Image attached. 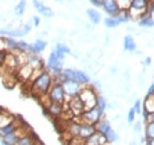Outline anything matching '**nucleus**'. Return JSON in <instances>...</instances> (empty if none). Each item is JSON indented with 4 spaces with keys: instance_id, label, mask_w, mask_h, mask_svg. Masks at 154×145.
<instances>
[{
    "instance_id": "09e8293b",
    "label": "nucleus",
    "mask_w": 154,
    "mask_h": 145,
    "mask_svg": "<svg viewBox=\"0 0 154 145\" xmlns=\"http://www.w3.org/2000/svg\"><path fill=\"white\" fill-rule=\"evenodd\" d=\"M146 144L147 145H154V138H152V139H147V140H146Z\"/></svg>"
},
{
    "instance_id": "4468645a",
    "label": "nucleus",
    "mask_w": 154,
    "mask_h": 145,
    "mask_svg": "<svg viewBox=\"0 0 154 145\" xmlns=\"http://www.w3.org/2000/svg\"><path fill=\"white\" fill-rule=\"evenodd\" d=\"M106 143H107L106 137L98 132H95L90 138H88L84 142V145H106Z\"/></svg>"
},
{
    "instance_id": "6e6552de",
    "label": "nucleus",
    "mask_w": 154,
    "mask_h": 145,
    "mask_svg": "<svg viewBox=\"0 0 154 145\" xmlns=\"http://www.w3.org/2000/svg\"><path fill=\"white\" fill-rule=\"evenodd\" d=\"M103 10L107 14H109V17H116L120 12L121 8L119 6V2L115 0H104L103 2Z\"/></svg>"
},
{
    "instance_id": "bb28decb",
    "label": "nucleus",
    "mask_w": 154,
    "mask_h": 145,
    "mask_svg": "<svg viewBox=\"0 0 154 145\" xmlns=\"http://www.w3.org/2000/svg\"><path fill=\"white\" fill-rule=\"evenodd\" d=\"M32 72H33V69L26 63L24 64L19 70V75L23 76V80H31V76H32Z\"/></svg>"
},
{
    "instance_id": "20e7f679",
    "label": "nucleus",
    "mask_w": 154,
    "mask_h": 145,
    "mask_svg": "<svg viewBox=\"0 0 154 145\" xmlns=\"http://www.w3.org/2000/svg\"><path fill=\"white\" fill-rule=\"evenodd\" d=\"M46 69L52 75V77L62 75V72H63V62L58 60V57L54 51L49 55V58L46 62Z\"/></svg>"
},
{
    "instance_id": "c85d7f7f",
    "label": "nucleus",
    "mask_w": 154,
    "mask_h": 145,
    "mask_svg": "<svg viewBox=\"0 0 154 145\" xmlns=\"http://www.w3.org/2000/svg\"><path fill=\"white\" fill-rule=\"evenodd\" d=\"M62 76L64 79V81H75V70L70 69V68L63 69Z\"/></svg>"
},
{
    "instance_id": "ddd939ff",
    "label": "nucleus",
    "mask_w": 154,
    "mask_h": 145,
    "mask_svg": "<svg viewBox=\"0 0 154 145\" xmlns=\"http://www.w3.org/2000/svg\"><path fill=\"white\" fill-rule=\"evenodd\" d=\"M48 43L43 39H37L33 44H30V50H29V54L31 55H38L40 54L42 51L45 50Z\"/></svg>"
},
{
    "instance_id": "0eeeda50",
    "label": "nucleus",
    "mask_w": 154,
    "mask_h": 145,
    "mask_svg": "<svg viewBox=\"0 0 154 145\" xmlns=\"http://www.w3.org/2000/svg\"><path fill=\"white\" fill-rule=\"evenodd\" d=\"M62 87L64 89V93L68 98L72 99V98H76L79 95V93L82 91V86L76 82V81H63L62 83Z\"/></svg>"
},
{
    "instance_id": "9d476101",
    "label": "nucleus",
    "mask_w": 154,
    "mask_h": 145,
    "mask_svg": "<svg viewBox=\"0 0 154 145\" xmlns=\"http://www.w3.org/2000/svg\"><path fill=\"white\" fill-rule=\"evenodd\" d=\"M69 107H70V112H71L74 115H79V117H81L82 113L85 111L82 100H81L78 96L72 98V99L69 101Z\"/></svg>"
},
{
    "instance_id": "a878e982",
    "label": "nucleus",
    "mask_w": 154,
    "mask_h": 145,
    "mask_svg": "<svg viewBox=\"0 0 154 145\" xmlns=\"http://www.w3.org/2000/svg\"><path fill=\"white\" fill-rule=\"evenodd\" d=\"M142 109L145 113H154V98L153 96H147L145 102H143V106Z\"/></svg>"
},
{
    "instance_id": "4c0bfd02",
    "label": "nucleus",
    "mask_w": 154,
    "mask_h": 145,
    "mask_svg": "<svg viewBox=\"0 0 154 145\" xmlns=\"http://www.w3.org/2000/svg\"><path fill=\"white\" fill-rule=\"evenodd\" d=\"M143 118H145V123L146 124L154 123V113H145L143 112Z\"/></svg>"
},
{
    "instance_id": "aec40b11",
    "label": "nucleus",
    "mask_w": 154,
    "mask_h": 145,
    "mask_svg": "<svg viewBox=\"0 0 154 145\" xmlns=\"http://www.w3.org/2000/svg\"><path fill=\"white\" fill-rule=\"evenodd\" d=\"M123 49L126 51H129V53H133L136 49V43H135L134 38L131 35H127L123 38Z\"/></svg>"
},
{
    "instance_id": "6ab92c4d",
    "label": "nucleus",
    "mask_w": 154,
    "mask_h": 145,
    "mask_svg": "<svg viewBox=\"0 0 154 145\" xmlns=\"http://www.w3.org/2000/svg\"><path fill=\"white\" fill-rule=\"evenodd\" d=\"M27 64L33 69V70H37V69H42L43 67V63H42V60L39 58L37 55H29L27 56Z\"/></svg>"
},
{
    "instance_id": "de8ad7c7",
    "label": "nucleus",
    "mask_w": 154,
    "mask_h": 145,
    "mask_svg": "<svg viewBox=\"0 0 154 145\" xmlns=\"http://www.w3.org/2000/svg\"><path fill=\"white\" fill-rule=\"evenodd\" d=\"M151 62H152V58H151V57H146V58H145V61H143L145 66H149V64H151Z\"/></svg>"
},
{
    "instance_id": "cd10ccee",
    "label": "nucleus",
    "mask_w": 154,
    "mask_h": 145,
    "mask_svg": "<svg viewBox=\"0 0 154 145\" xmlns=\"http://www.w3.org/2000/svg\"><path fill=\"white\" fill-rule=\"evenodd\" d=\"M4 47L7 50H18V42H16L13 38L6 37L4 38Z\"/></svg>"
},
{
    "instance_id": "79ce46f5",
    "label": "nucleus",
    "mask_w": 154,
    "mask_h": 145,
    "mask_svg": "<svg viewBox=\"0 0 154 145\" xmlns=\"http://www.w3.org/2000/svg\"><path fill=\"white\" fill-rule=\"evenodd\" d=\"M103 2L104 0H91L90 1V4L94 5L95 7H103Z\"/></svg>"
},
{
    "instance_id": "3c124183",
    "label": "nucleus",
    "mask_w": 154,
    "mask_h": 145,
    "mask_svg": "<svg viewBox=\"0 0 154 145\" xmlns=\"http://www.w3.org/2000/svg\"><path fill=\"white\" fill-rule=\"evenodd\" d=\"M153 98H154V95H153Z\"/></svg>"
},
{
    "instance_id": "c756f323",
    "label": "nucleus",
    "mask_w": 154,
    "mask_h": 145,
    "mask_svg": "<svg viewBox=\"0 0 154 145\" xmlns=\"http://www.w3.org/2000/svg\"><path fill=\"white\" fill-rule=\"evenodd\" d=\"M145 138H146V140L154 138V123L146 124V126H145Z\"/></svg>"
},
{
    "instance_id": "a211bd4d",
    "label": "nucleus",
    "mask_w": 154,
    "mask_h": 145,
    "mask_svg": "<svg viewBox=\"0 0 154 145\" xmlns=\"http://www.w3.org/2000/svg\"><path fill=\"white\" fill-rule=\"evenodd\" d=\"M137 25L141 26V27H153L154 18L152 17V14L149 12H147L137 20Z\"/></svg>"
},
{
    "instance_id": "72a5a7b5",
    "label": "nucleus",
    "mask_w": 154,
    "mask_h": 145,
    "mask_svg": "<svg viewBox=\"0 0 154 145\" xmlns=\"http://www.w3.org/2000/svg\"><path fill=\"white\" fill-rule=\"evenodd\" d=\"M25 8H26V1H20L19 4L16 6V8H14V13H16L18 17H20V16L24 14Z\"/></svg>"
},
{
    "instance_id": "8fccbe9b",
    "label": "nucleus",
    "mask_w": 154,
    "mask_h": 145,
    "mask_svg": "<svg viewBox=\"0 0 154 145\" xmlns=\"http://www.w3.org/2000/svg\"><path fill=\"white\" fill-rule=\"evenodd\" d=\"M1 145H12V144H10V143H7L5 139H1Z\"/></svg>"
},
{
    "instance_id": "412c9836",
    "label": "nucleus",
    "mask_w": 154,
    "mask_h": 145,
    "mask_svg": "<svg viewBox=\"0 0 154 145\" xmlns=\"http://www.w3.org/2000/svg\"><path fill=\"white\" fill-rule=\"evenodd\" d=\"M0 34L4 35V36H8L10 38L24 36L23 30H19V29H13V30H12V29H1V30H0Z\"/></svg>"
},
{
    "instance_id": "2eb2a0df",
    "label": "nucleus",
    "mask_w": 154,
    "mask_h": 145,
    "mask_svg": "<svg viewBox=\"0 0 154 145\" xmlns=\"http://www.w3.org/2000/svg\"><path fill=\"white\" fill-rule=\"evenodd\" d=\"M45 112L48 113V114H50V115H52V117H58V115H60L62 113H63V105H60V104H55V102H50L46 107H45Z\"/></svg>"
},
{
    "instance_id": "1a4fd4ad",
    "label": "nucleus",
    "mask_w": 154,
    "mask_h": 145,
    "mask_svg": "<svg viewBox=\"0 0 154 145\" xmlns=\"http://www.w3.org/2000/svg\"><path fill=\"white\" fill-rule=\"evenodd\" d=\"M96 132V128L94 125L87 124V123H82L81 121V127H79V133H78V138H81L82 140H87L88 138H90L94 133Z\"/></svg>"
},
{
    "instance_id": "4be33fe9",
    "label": "nucleus",
    "mask_w": 154,
    "mask_h": 145,
    "mask_svg": "<svg viewBox=\"0 0 154 145\" xmlns=\"http://www.w3.org/2000/svg\"><path fill=\"white\" fill-rule=\"evenodd\" d=\"M79 127H81V123H77V121H71L68 126V132L70 134V139L71 138H76L78 137V133H79Z\"/></svg>"
},
{
    "instance_id": "a19ab883",
    "label": "nucleus",
    "mask_w": 154,
    "mask_h": 145,
    "mask_svg": "<svg viewBox=\"0 0 154 145\" xmlns=\"http://www.w3.org/2000/svg\"><path fill=\"white\" fill-rule=\"evenodd\" d=\"M31 29H32V25L30 24V23H26L25 25H24V27L21 29L23 30V32H24V35H27L30 31H31Z\"/></svg>"
},
{
    "instance_id": "473e14b6",
    "label": "nucleus",
    "mask_w": 154,
    "mask_h": 145,
    "mask_svg": "<svg viewBox=\"0 0 154 145\" xmlns=\"http://www.w3.org/2000/svg\"><path fill=\"white\" fill-rule=\"evenodd\" d=\"M104 25H106L107 27H109V29H114V27L120 25V23H119L117 19L114 18V17H107V18L104 19Z\"/></svg>"
},
{
    "instance_id": "f257e3e1",
    "label": "nucleus",
    "mask_w": 154,
    "mask_h": 145,
    "mask_svg": "<svg viewBox=\"0 0 154 145\" xmlns=\"http://www.w3.org/2000/svg\"><path fill=\"white\" fill-rule=\"evenodd\" d=\"M54 85V77L48 70H43L31 83V92L33 95L43 98L46 96Z\"/></svg>"
},
{
    "instance_id": "5701e85b",
    "label": "nucleus",
    "mask_w": 154,
    "mask_h": 145,
    "mask_svg": "<svg viewBox=\"0 0 154 145\" xmlns=\"http://www.w3.org/2000/svg\"><path fill=\"white\" fill-rule=\"evenodd\" d=\"M87 16H88L89 20H90L94 25L100 24V21H101V14L97 12L96 10H94V8H88V10H87Z\"/></svg>"
},
{
    "instance_id": "39448f33",
    "label": "nucleus",
    "mask_w": 154,
    "mask_h": 145,
    "mask_svg": "<svg viewBox=\"0 0 154 145\" xmlns=\"http://www.w3.org/2000/svg\"><path fill=\"white\" fill-rule=\"evenodd\" d=\"M48 98L50 100V102H55V104H60L63 105L65 102L66 95L64 93V89L62 87V85L59 83H54L52 87L50 88V91L48 93Z\"/></svg>"
},
{
    "instance_id": "f3484780",
    "label": "nucleus",
    "mask_w": 154,
    "mask_h": 145,
    "mask_svg": "<svg viewBox=\"0 0 154 145\" xmlns=\"http://www.w3.org/2000/svg\"><path fill=\"white\" fill-rule=\"evenodd\" d=\"M95 128H96V132L101 133L102 136H106L112 130V125L107 119H101L95 125Z\"/></svg>"
},
{
    "instance_id": "f03ea898",
    "label": "nucleus",
    "mask_w": 154,
    "mask_h": 145,
    "mask_svg": "<svg viewBox=\"0 0 154 145\" xmlns=\"http://www.w3.org/2000/svg\"><path fill=\"white\" fill-rule=\"evenodd\" d=\"M78 98L82 100L85 111L96 106L97 94L93 87H88V86L87 87H83L81 93H79V95H78Z\"/></svg>"
},
{
    "instance_id": "7c9ffc66",
    "label": "nucleus",
    "mask_w": 154,
    "mask_h": 145,
    "mask_svg": "<svg viewBox=\"0 0 154 145\" xmlns=\"http://www.w3.org/2000/svg\"><path fill=\"white\" fill-rule=\"evenodd\" d=\"M96 107L102 113H104V111L107 108V101H106V99L103 98V96H101V95H97L96 98Z\"/></svg>"
},
{
    "instance_id": "c9c22d12",
    "label": "nucleus",
    "mask_w": 154,
    "mask_h": 145,
    "mask_svg": "<svg viewBox=\"0 0 154 145\" xmlns=\"http://www.w3.org/2000/svg\"><path fill=\"white\" fill-rule=\"evenodd\" d=\"M55 50L58 51V53H60V54H63V55L70 54V49H69L65 44H62V43H58L57 45H56V48H55Z\"/></svg>"
},
{
    "instance_id": "2f4dec72",
    "label": "nucleus",
    "mask_w": 154,
    "mask_h": 145,
    "mask_svg": "<svg viewBox=\"0 0 154 145\" xmlns=\"http://www.w3.org/2000/svg\"><path fill=\"white\" fill-rule=\"evenodd\" d=\"M106 140H107V143H115V142H117L119 140V136H117V133H116L115 131L112 128L106 136Z\"/></svg>"
},
{
    "instance_id": "dca6fc26",
    "label": "nucleus",
    "mask_w": 154,
    "mask_h": 145,
    "mask_svg": "<svg viewBox=\"0 0 154 145\" xmlns=\"http://www.w3.org/2000/svg\"><path fill=\"white\" fill-rule=\"evenodd\" d=\"M75 81L78 82L82 87H87L90 83V77L89 75L83 70H75Z\"/></svg>"
},
{
    "instance_id": "f704fd0d",
    "label": "nucleus",
    "mask_w": 154,
    "mask_h": 145,
    "mask_svg": "<svg viewBox=\"0 0 154 145\" xmlns=\"http://www.w3.org/2000/svg\"><path fill=\"white\" fill-rule=\"evenodd\" d=\"M18 50H19L21 54L29 53V50H30V44L26 43L25 40H19V42H18Z\"/></svg>"
},
{
    "instance_id": "423d86ee",
    "label": "nucleus",
    "mask_w": 154,
    "mask_h": 145,
    "mask_svg": "<svg viewBox=\"0 0 154 145\" xmlns=\"http://www.w3.org/2000/svg\"><path fill=\"white\" fill-rule=\"evenodd\" d=\"M102 117H103V113L97 108L96 106L93 107V108L84 111L81 115L82 123H87V124H90V125H94V126L102 119Z\"/></svg>"
},
{
    "instance_id": "a18cd8bd",
    "label": "nucleus",
    "mask_w": 154,
    "mask_h": 145,
    "mask_svg": "<svg viewBox=\"0 0 154 145\" xmlns=\"http://www.w3.org/2000/svg\"><path fill=\"white\" fill-rule=\"evenodd\" d=\"M148 12L151 14H154V1H149L148 2Z\"/></svg>"
},
{
    "instance_id": "e433bc0d",
    "label": "nucleus",
    "mask_w": 154,
    "mask_h": 145,
    "mask_svg": "<svg viewBox=\"0 0 154 145\" xmlns=\"http://www.w3.org/2000/svg\"><path fill=\"white\" fill-rule=\"evenodd\" d=\"M134 111L136 114H140L141 112H142V102H141V100L140 99H137V100H135V104H134Z\"/></svg>"
},
{
    "instance_id": "b1692460",
    "label": "nucleus",
    "mask_w": 154,
    "mask_h": 145,
    "mask_svg": "<svg viewBox=\"0 0 154 145\" xmlns=\"http://www.w3.org/2000/svg\"><path fill=\"white\" fill-rule=\"evenodd\" d=\"M36 144H37V139H35L32 137V134H30V133L20 137L18 143H17V145H36Z\"/></svg>"
},
{
    "instance_id": "49530a36",
    "label": "nucleus",
    "mask_w": 154,
    "mask_h": 145,
    "mask_svg": "<svg viewBox=\"0 0 154 145\" xmlns=\"http://www.w3.org/2000/svg\"><path fill=\"white\" fill-rule=\"evenodd\" d=\"M32 21H33V25H35V26H39V24H40V19H39V17H37V16L32 17Z\"/></svg>"
},
{
    "instance_id": "9b49d317",
    "label": "nucleus",
    "mask_w": 154,
    "mask_h": 145,
    "mask_svg": "<svg viewBox=\"0 0 154 145\" xmlns=\"http://www.w3.org/2000/svg\"><path fill=\"white\" fill-rule=\"evenodd\" d=\"M19 127H21V123H20L19 120L14 119V120H13L12 123H10L8 125H6L5 127L0 128V136H2V137L5 138L6 136H8V134H11V133L16 132Z\"/></svg>"
},
{
    "instance_id": "c03bdc74",
    "label": "nucleus",
    "mask_w": 154,
    "mask_h": 145,
    "mask_svg": "<svg viewBox=\"0 0 154 145\" xmlns=\"http://www.w3.org/2000/svg\"><path fill=\"white\" fill-rule=\"evenodd\" d=\"M154 95V82L149 86L148 91H147V96H153Z\"/></svg>"
},
{
    "instance_id": "ea45409f",
    "label": "nucleus",
    "mask_w": 154,
    "mask_h": 145,
    "mask_svg": "<svg viewBox=\"0 0 154 145\" xmlns=\"http://www.w3.org/2000/svg\"><path fill=\"white\" fill-rule=\"evenodd\" d=\"M7 60V53L6 50H0V66L4 64Z\"/></svg>"
},
{
    "instance_id": "393cba45",
    "label": "nucleus",
    "mask_w": 154,
    "mask_h": 145,
    "mask_svg": "<svg viewBox=\"0 0 154 145\" xmlns=\"http://www.w3.org/2000/svg\"><path fill=\"white\" fill-rule=\"evenodd\" d=\"M13 120H14V118L10 113H7V112H0V128H2V127H5L6 125H8Z\"/></svg>"
},
{
    "instance_id": "7ed1b4c3",
    "label": "nucleus",
    "mask_w": 154,
    "mask_h": 145,
    "mask_svg": "<svg viewBox=\"0 0 154 145\" xmlns=\"http://www.w3.org/2000/svg\"><path fill=\"white\" fill-rule=\"evenodd\" d=\"M148 2L147 0H131L129 13L132 18H141L145 13L148 12Z\"/></svg>"
},
{
    "instance_id": "58836bf2",
    "label": "nucleus",
    "mask_w": 154,
    "mask_h": 145,
    "mask_svg": "<svg viewBox=\"0 0 154 145\" xmlns=\"http://www.w3.org/2000/svg\"><path fill=\"white\" fill-rule=\"evenodd\" d=\"M135 115H136V113H135L134 108L132 107V108L129 109V112H128V115H127V121L131 124V123H133L135 119Z\"/></svg>"
},
{
    "instance_id": "37998d69",
    "label": "nucleus",
    "mask_w": 154,
    "mask_h": 145,
    "mask_svg": "<svg viewBox=\"0 0 154 145\" xmlns=\"http://www.w3.org/2000/svg\"><path fill=\"white\" fill-rule=\"evenodd\" d=\"M141 126H142V123L139 120V121H136L134 125V132L135 133H139L140 131H141Z\"/></svg>"
},
{
    "instance_id": "f8f14e48",
    "label": "nucleus",
    "mask_w": 154,
    "mask_h": 145,
    "mask_svg": "<svg viewBox=\"0 0 154 145\" xmlns=\"http://www.w3.org/2000/svg\"><path fill=\"white\" fill-rule=\"evenodd\" d=\"M33 6H35V8L38 11L42 16H44V17H46V18H50V17H52V16L55 14L54 11H52L50 7L45 6V5H44L43 2H40V1L35 0V1H33Z\"/></svg>"
}]
</instances>
